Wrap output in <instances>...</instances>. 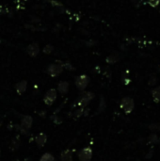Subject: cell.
<instances>
[{
	"instance_id": "cell-1",
	"label": "cell",
	"mask_w": 160,
	"mask_h": 161,
	"mask_svg": "<svg viewBox=\"0 0 160 161\" xmlns=\"http://www.w3.org/2000/svg\"><path fill=\"white\" fill-rule=\"evenodd\" d=\"M93 98H94V93H91V91H86V93H82L79 96V98L75 101L74 105H77V107L80 108H85Z\"/></svg>"
},
{
	"instance_id": "cell-2",
	"label": "cell",
	"mask_w": 160,
	"mask_h": 161,
	"mask_svg": "<svg viewBox=\"0 0 160 161\" xmlns=\"http://www.w3.org/2000/svg\"><path fill=\"white\" fill-rule=\"evenodd\" d=\"M134 100L130 97H124L121 101V108L126 114H129L134 109Z\"/></svg>"
},
{
	"instance_id": "cell-3",
	"label": "cell",
	"mask_w": 160,
	"mask_h": 161,
	"mask_svg": "<svg viewBox=\"0 0 160 161\" xmlns=\"http://www.w3.org/2000/svg\"><path fill=\"white\" fill-rule=\"evenodd\" d=\"M89 82V77L86 75H81L76 77L75 79V86L77 87L79 90H84L87 88V86Z\"/></svg>"
},
{
	"instance_id": "cell-4",
	"label": "cell",
	"mask_w": 160,
	"mask_h": 161,
	"mask_svg": "<svg viewBox=\"0 0 160 161\" xmlns=\"http://www.w3.org/2000/svg\"><path fill=\"white\" fill-rule=\"evenodd\" d=\"M62 71H63V66L61 64H50L46 69L47 73L53 77L59 76L62 73Z\"/></svg>"
},
{
	"instance_id": "cell-5",
	"label": "cell",
	"mask_w": 160,
	"mask_h": 161,
	"mask_svg": "<svg viewBox=\"0 0 160 161\" xmlns=\"http://www.w3.org/2000/svg\"><path fill=\"white\" fill-rule=\"evenodd\" d=\"M92 157V150L89 147H85L78 152V158L80 161H91Z\"/></svg>"
},
{
	"instance_id": "cell-6",
	"label": "cell",
	"mask_w": 160,
	"mask_h": 161,
	"mask_svg": "<svg viewBox=\"0 0 160 161\" xmlns=\"http://www.w3.org/2000/svg\"><path fill=\"white\" fill-rule=\"evenodd\" d=\"M56 96H58V94H56V90L55 89H50L45 93V96H44V103L47 105H51L56 101Z\"/></svg>"
},
{
	"instance_id": "cell-7",
	"label": "cell",
	"mask_w": 160,
	"mask_h": 161,
	"mask_svg": "<svg viewBox=\"0 0 160 161\" xmlns=\"http://www.w3.org/2000/svg\"><path fill=\"white\" fill-rule=\"evenodd\" d=\"M39 52H40V48L37 43H31L26 47V53L29 55L30 57H33V58L36 57L37 55L39 54Z\"/></svg>"
},
{
	"instance_id": "cell-8",
	"label": "cell",
	"mask_w": 160,
	"mask_h": 161,
	"mask_svg": "<svg viewBox=\"0 0 160 161\" xmlns=\"http://www.w3.org/2000/svg\"><path fill=\"white\" fill-rule=\"evenodd\" d=\"M26 87H27V82L26 80H22V81L19 82V83H17L16 86H15V89H16L17 93L18 94L24 93L26 90Z\"/></svg>"
},
{
	"instance_id": "cell-9",
	"label": "cell",
	"mask_w": 160,
	"mask_h": 161,
	"mask_svg": "<svg viewBox=\"0 0 160 161\" xmlns=\"http://www.w3.org/2000/svg\"><path fill=\"white\" fill-rule=\"evenodd\" d=\"M60 160L61 161H73L72 151L69 150V149L63 151L60 155Z\"/></svg>"
},
{
	"instance_id": "cell-10",
	"label": "cell",
	"mask_w": 160,
	"mask_h": 161,
	"mask_svg": "<svg viewBox=\"0 0 160 161\" xmlns=\"http://www.w3.org/2000/svg\"><path fill=\"white\" fill-rule=\"evenodd\" d=\"M46 141H47V137L44 133H41V134H39L36 137V143L38 144V146L41 147V148L44 146Z\"/></svg>"
},
{
	"instance_id": "cell-11",
	"label": "cell",
	"mask_w": 160,
	"mask_h": 161,
	"mask_svg": "<svg viewBox=\"0 0 160 161\" xmlns=\"http://www.w3.org/2000/svg\"><path fill=\"white\" fill-rule=\"evenodd\" d=\"M58 90L61 94H66L69 90V83L66 81H60L58 86Z\"/></svg>"
},
{
	"instance_id": "cell-12",
	"label": "cell",
	"mask_w": 160,
	"mask_h": 161,
	"mask_svg": "<svg viewBox=\"0 0 160 161\" xmlns=\"http://www.w3.org/2000/svg\"><path fill=\"white\" fill-rule=\"evenodd\" d=\"M33 119L30 116H25L22 119V125L26 128V129H29L32 126Z\"/></svg>"
},
{
	"instance_id": "cell-13",
	"label": "cell",
	"mask_w": 160,
	"mask_h": 161,
	"mask_svg": "<svg viewBox=\"0 0 160 161\" xmlns=\"http://www.w3.org/2000/svg\"><path fill=\"white\" fill-rule=\"evenodd\" d=\"M119 59H120V57H119V55L114 53V54H111L110 56H108L106 58V62L107 63H109V64H114L116 63L117 61H119Z\"/></svg>"
},
{
	"instance_id": "cell-14",
	"label": "cell",
	"mask_w": 160,
	"mask_h": 161,
	"mask_svg": "<svg viewBox=\"0 0 160 161\" xmlns=\"http://www.w3.org/2000/svg\"><path fill=\"white\" fill-rule=\"evenodd\" d=\"M152 95H153V98H154V102H156V103L160 102V86L156 87V88L153 90Z\"/></svg>"
},
{
	"instance_id": "cell-15",
	"label": "cell",
	"mask_w": 160,
	"mask_h": 161,
	"mask_svg": "<svg viewBox=\"0 0 160 161\" xmlns=\"http://www.w3.org/2000/svg\"><path fill=\"white\" fill-rule=\"evenodd\" d=\"M40 161H55V157L51 154L46 153L41 155V157L40 158Z\"/></svg>"
},
{
	"instance_id": "cell-16",
	"label": "cell",
	"mask_w": 160,
	"mask_h": 161,
	"mask_svg": "<svg viewBox=\"0 0 160 161\" xmlns=\"http://www.w3.org/2000/svg\"><path fill=\"white\" fill-rule=\"evenodd\" d=\"M147 3L149 4L151 7L156 8L160 4V0H147Z\"/></svg>"
},
{
	"instance_id": "cell-17",
	"label": "cell",
	"mask_w": 160,
	"mask_h": 161,
	"mask_svg": "<svg viewBox=\"0 0 160 161\" xmlns=\"http://www.w3.org/2000/svg\"><path fill=\"white\" fill-rule=\"evenodd\" d=\"M53 46L52 45H50V44H48V45H46V46L44 48V53H45V54H50V53H52V51H53Z\"/></svg>"
},
{
	"instance_id": "cell-18",
	"label": "cell",
	"mask_w": 160,
	"mask_h": 161,
	"mask_svg": "<svg viewBox=\"0 0 160 161\" xmlns=\"http://www.w3.org/2000/svg\"><path fill=\"white\" fill-rule=\"evenodd\" d=\"M156 81H157L156 77H155V76H151V77H150V79H149V84H150L151 86H153V85L155 84V82H156Z\"/></svg>"
}]
</instances>
